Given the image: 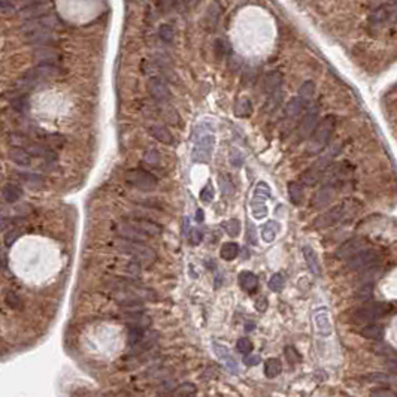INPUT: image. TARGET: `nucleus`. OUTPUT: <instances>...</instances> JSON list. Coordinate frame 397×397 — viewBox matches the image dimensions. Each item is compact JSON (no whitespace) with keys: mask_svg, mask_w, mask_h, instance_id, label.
<instances>
[{"mask_svg":"<svg viewBox=\"0 0 397 397\" xmlns=\"http://www.w3.org/2000/svg\"><path fill=\"white\" fill-rule=\"evenodd\" d=\"M126 181L132 187H134V188H137L140 191H151L159 184L157 176L154 173L145 170V169H132V170H129L127 175H126Z\"/></svg>","mask_w":397,"mask_h":397,"instance_id":"nucleus-6","label":"nucleus"},{"mask_svg":"<svg viewBox=\"0 0 397 397\" xmlns=\"http://www.w3.org/2000/svg\"><path fill=\"white\" fill-rule=\"evenodd\" d=\"M303 107H305V103L299 97H293L285 105V112H284L285 120H290V121L296 120L300 115V112L303 111Z\"/></svg>","mask_w":397,"mask_h":397,"instance_id":"nucleus-21","label":"nucleus"},{"mask_svg":"<svg viewBox=\"0 0 397 397\" xmlns=\"http://www.w3.org/2000/svg\"><path fill=\"white\" fill-rule=\"evenodd\" d=\"M41 2H45V0H18L20 6H23V8H27L30 5H34V3H41Z\"/></svg>","mask_w":397,"mask_h":397,"instance_id":"nucleus-58","label":"nucleus"},{"mask_svg":"<svg viewBox=\"0 0 397 397\" xmlns=\"http://www.w3.org/2000/svg\"><path fill=\"white\" fill-rule=\"evenodd\" d=\"M215 137L212 134H203L197 139L193 148V160L197 163H208L212 157Z\"/></svg>","mask_w":397,"mask_h":397,"instance_id":"nucleus-9","label":"nucleus"},{"mask_svg":"<svg viewBox=\"0 0 397 397\" xmlns=\"http://www.w3.org/2000/svg\"><path fill=\"white\" fill-rule=\"evenodd\" d=\"M360 208V203L357 200H345L332 209L326 211L324 213L318 215L312 223V227L315 230H322V229H329L341 221H344L348 216L354 215L355 211Z\"/></svg>","mask_w":397,"mask_h":397,"instance_id":"nucleus-3","label":"nucleus"},{"mask_svg":"<svg viewBox=\"0 0 397 397\" xmlns=\"http://www.w3.org/2000/svg\"><path fill=\"white\" fill-rule=\"evenodd\" d=\"M369 381L372 382H381V384H391V382H397L396 376H391L390 373H381V372H375V373H369L366 376Z\"/></svg>","mask_w":397,"mask_h":397,"instance_id":"nucleus-40","label":"nucleus"},{"mask_svg":"<svg viewBox=\"0 0 397 397\" xmlns=\"http://www.w3.org/2000/svg\"><path fill=\"white\" fill-rule=\"evenodd\" d=\"M335 129H336V117H333V115L324 117V118L318 123L315 132L312 133V136H311V139H309L306 153L311 154V156L322 153L324 148L327 147V143H329V140H330V137H332Z\"/></svg>","mask_w":397,"mask_h":397,"instance_id":"nucleus-4","label":"nucleus"},{"mask_svg":"<svg viewBox=\"0 0 397 397\" xmlns=\"http://www.w3.org/2000/svg\"><path fill=\"white\" fill-rule=\"evenodd\" d=\"M213 196H215V191H213V187L211 184L205 185L200 191V200L203 203H211L213 200Z\"/></svg>","mask_w":397,"mask_h":397,"instance_id":"nucleus-48","label":"nucleus"},{"mask_svg":"<svg viewBox=\"0 0 397 397\" xmlns=\"http://www.w3.org/2000/svg\"><path fill=\"white\" fill-rule=\"evenodd\" d=\"M267 285H269L270 290L275 291V293L282 291V288H284V285H285V278H284V275H282V273H273V275L270 276Z\"/></svg>","mask_w":397,"mask_h":397,"instance_id":"nucleus-38","label":"nucleus"},{"mask_svg":"<svg viewBox=\"0 0 397 397\" xmlns=\"http://www.w3.org/2000/svg\"><path fill=\"white\" fill-rule=\"evenodd\" d=\"M360 333H362L363 338L366 339H372V341H381L382 336H384V329L376 326V324H368V326H365L362 330H360Z\"/></svg>","mask_w":397,"mask_h":397,"instance_id":"nucleus-29","label":"nucleus"},{"mask_svg":"<svg viewBox=\"0 0 397 397\" xmlns=\"http://www.w3.org/2000/svg\"><path fill=\"white\" fill-rule=\"evenodd\" d=\"M6 305L12 309H18L21 306V299L15 293L9 291V293H6Z\"/></svg>","mask_w":397,"mask_h":397,"instance_id":"nucleus-51","label":"nucleus"},{"mask_svg":"<svg viewBox=\"0 0 397 397\" xmlns=\"http://www.w3.org/2000/svg\"><path fill=\"white\" fill-rule=\"evenodd\" d=\"M8 159L18 164V166H23V167H27L31 164V154L28 153L27 148H23V147H12L9 148L8 151Z\"/></svg>","mask_w":397,"mask_h":397,"instance_id":"nucleus-17","label":"nucleus"},{"mask_svg":"<svg viewBox=\"0 0 397 397\" xmlns=\"http://www.w3.org/2000/svg\"><path fill=\"white\" fill-rule=\"evenodd\" d=\"M150 133L154 136V139H157L159 142L164 143V145H172V143L175 142L173 134L164 126H153L151 130H150Z\"/></svg>","mask_w":397,"mask_h":397,"instance_id":"nucleus-22","label":"nucleus"},{"mask_svg":"<svg viewBox=\"0 0 397 397\" xmlns=\"http://www.w3.org/2000/svg\"><path fill=\"white\" fill-rule=\"evenodd\" d=\"M394 18H396V21H397V15H394Z\"/></svg>","mask_w":397,"mask_h":397,"instance_id":"nucleus-62","label":"nucleus"},{"mask_svg":"<svg viewBox=\"0 0 397 397\" xmlns=\"http://www.w3.org/2000/svg\"><path fill=\"white\" fill-rule=\"evenodd\" d=\"M148 93L160 105L169 103V100H170V90H169L167 84L159 77H154L148 81Z\"/></svg>","mask_w":397,"mask_h":397,"instance_id":"nucleus-13","label":"nucleus"},{"mask_svg":"<svg viewBox=\"0 0 397 397\" xmlns=\"http://www.w3.org/2000/svg\"><path fill=\"white\" fill-rule=\"evenodd\" d=\"M302 252H303L305 262H306L309 270L312 272V275L319 276L321 275V266H319V260H318V256H317L315 249L312 246H309V245H305L302 248Z\"/></svg>","mask_w":397,"mask_h":397,"instance_id":"nucleus-18","label":"nucleus"},{"mask_svg":"<svg viewBox=\"0 0 397 397\" xmlns=\"http://www.w3.org/2000/svg\"><path fill=\"white\" fill-rule=\"evenodd\" d=\"M188 233H190V220L185 216L184 218V235L188 236Z\"/></svg>","mask_w":397,"mask_h":397,"instance_id":"nucleus-60","label":"nucleus"},{"mask_svg":"<svg viewBox=\"0 0 397 397\" xmlns=\"http://www.w3.org/2000/svg\"><path fill=\"white\" fill-rule=\"evenodd\" d=\"M220 187H221V191L224 196H232L235 193V187L232 184V181L227 178V176H221L220 178Z\"/></svg>","mask_w":397,"mask_h":397,"instance_id":"nucleus-47","label":"nucleus"},{"mask_svg":"<svg viewBox=\"0 0 397 397\" xmlns=\"http://www.w3.org/2000/svg\"><path fill=\"white\" fill-rule=\"evenodd\" d=\"M256 196L257 197H262V199H269L272 196V191H270V187L266 184V183H259L257 187H256Z\"/></svg>","mask_w":397,"mask_h":397,"instance_id":"nucleus-50","label":"nucleus"},{"mask_svg":"<svg viewBox=\"0 0 397 397\" xmlns=\"http://www.w3.org/2000/svg\"><path fill=\"white\" fill-rule=\"evenodd\" d=\"M236 349L242 354H248L252 351V342L248 338H240L236 342Z\"/></svg>","mask_w":397,"mask_h":397,"instance_id":"nucleus-49","label":"nucleus"},{"mask_svg":"<svg viewBox=\"0 0 397 397\" xmlns=\"http://www.w3.org/2000/svg\"><path fill=\"white\" fill-rule=\"evenodd\" d=\"M314 94H315V82L314 81H305L300 88H299V93H297V97L305 103V106L308 103H311V100L314 99Z\"/></svg>","mask_w":397,"mask_h":397,"instance_id":"nucleus-24","label":"nucleus"},{"mask_svg":"<svg viewBox=\"0 0 397 397\" xmlns=\"http://www.w3.org/2000/svg\"><path fill=\"white\" fill-rule=\"evenodd\" d=\"M282 371V365L278 358H267L265 362V375L267 378H276Z\"/></svg>","mask_w":397,"mask_h":397,"instance_id":"nucleus-31","label":"nucleus"},{"mask_svg":"<svg viewBox=\"0 0 397 397\" xmlns=\"http://www.w3.org/2000/svg\"><path fill=\"white\" fill-rule=\"evenodd\" d=\"M248 239L252 245H257V235H256L254 224H248Z\"/></svg>","mask_w":397,"mask_h":397,"instance_id":"nucleus-56","label":"nucleus"},{"mask_svg":"<svg viewBox=\"0 0 397 397\" xmlns=\"http://www.w3.org/2000/svg\"><path fill=\"white\" fill-rule=\"evenodd\" d=\"M256 309L260 311V312H265L267 309V299L266 297H260L257 302H256Z\"/></svg>","mask_w":397,"mask_h":397,"instance_id":"nucleus-57","label":"nucleus"},{"mask_svg":"<svg viewBox=\"0 0 397 397\" xmlns=\"http://www.w3.org/2000/svg\"><path fill=\"white\" fill-rule=\"evenodd\" d=\"M372 293H373V284L368 282L363 287H360L358 290L355 291V297L360 299V300H368L372 296Z\"/></svg>","mask_w":397,"mask_h":397,"instance_id":"nucleus-42","label":"nucleus"},{"mask_svg":"<svg viewBox=\"0 0 397 397\" xmlns=\"http://www.w3.org/2000/svg\"><path fill=\"white\" fill-rule=\"evenodd\" d=\"M212 348H213V352L216 354V357H218L221 362L226 365V368L233 373V375H238L239 373V366H238V362H236V358L233 357V354L230 352V349L218 342H213L212 344Z\"/></svg>","mask_w":397,"mask_h":397,"instance_id":"nucleus-15","label":"nucleus"},{"mask_svg":"<svg viewBox=\"0 0 397 397\" xmlns=\"http://www.w3.org/2000/svg\"><path fill=\"white\" fill-rule=\"evenodd\" d=\"M205 220V213H203V211L202 209H197V212H196V221L197 223H202Z\"/></svg>","mask_w":397,"mask_h":397,"instance_id":"nucleus-59","label":"nucleus"},{"mask_svg":"<svg viewBox=\"0 0 397 397\" xmlns=\"http://www.w3.org/2000/svg\"><path fill=\"white\" fill-rule=\"evenodd\" d=\"M143 339V330L139 329V327H130L129 329V333H127V342L129 345L134 346L137 344H140Z\"/></svg>","mask_w":397,"mask_h":397,"instance_id":"nucleus-41","label":"nucleus"},{"mask_svg":"<svg viewBox=\"0 0 397 397\" xmlns=\"http://www.w3.org/2000/svg\"><path fill=\"white\" fill-rule=\"evenodd\" d=\"M229 53H230V47H229L227 41L215 39V42H213V54H215L216 60H223Z\"/></svg>","mask_w":397,"mask_h":397,"instance_id":"nucleus-34","label":"nucleus"},{"mask_svg":"<svg viewBox=\"0 0 397 397\" xmlns=\"http://www.w3.org/2000/svg\"><path fill=\"white\" fill-rule=\"evenodd\" d=\"M379 265V254L373 249H363L357 256L348 260V269L352 272H366Z\"/></svg>","mask_w":397,"mask_h":397,"instance_id":"nucleus-8","label":"nucleus"},{"mask_svg":"<svg viewBox=\"0 0 397 397\" xmlns=\"http://www.w3.org/2000/svg\"><path fill=\"white\" fill-rule=\"evenodd\" d=\"M318 117H319L318 107L314 106L300 121V126L297 129V140H306L308 137L312 136V133L315 132V129L318 126Z\"/></svg>","mask_w":397,"mask_h":397,"instance_id":"nucleus-10","label":"nucleus"},{"mask_svg":"<svg viewBox=\"0 0 397 397\" xmlns=\"http://www.w3.org/2000/svg\"><path fill=\"white\" fill-rule=\"evenodd\" d=\"M391 309V306L388 303H382V302H373L369 305H365L362 308H358L354 314V321L355 322H362L365 326L368 324L375 322L376 319H379L381 317L387 315V312Z\"/></svg>","mask_w":397,"mask_h":397,"instance_id":"nucleus-5","label":"nucleus"},{"mask_svg":"<svg viewBox=\"0 0 397 397\" xmlns=\"http://www.w3.org/2000/svg\"><path fill=\"white\" fill-rule=\"evenodd\" d=\"M11 106H12V109H15L20 114L27 112L28 111V97H27V94L21 93V91H17V94L11 100Z\"/></svg>","mask_w":397,"mask_h":397,"instance_id":"nucleus-28","label":"nucleus"},{"mask_svg":"<svg viewBox=\"0 0 397 397\" xmlns=\"http://www.w3.org/2000/svg\"><path fill=\"white\" fill-rule=\"evenodd\" d=\"M369 397H397V393L387 387H378V388L371 390Z\"/></svg>","mask_w":397,"mask_h":397,"instance_id":"nucleus-43","label":"nucleus"},{"mask_svg":"<svg viewBox=\"0 0 397 397\" xmlns=\"http://www.w3.org/2000/svg\"><path fill=\"white\" fill-rule=\"evenodd\" d=\"M223 227L226 229V233L232 238H236L239 236L240 233V221L236 220V218H230L227 220L226 223H223Z\"/></svg>","mask_w":397,"mask_h":397,"instance_id":"nucleus-39","label":"nucleus"},{"mask_svg":"<svg viewBox=\"0 0 397 397\" xmlns=\"http://www.w3.org/2000/svg\"><path fill=\"white\" fill-rule=\"evenodd\" d=\"M191 240H193V243H194V245H199V243L203 240V230H200V229H194V230L191 232Z\"/></svg>","mask_w":397,"mask_h":397,"instance_id":"nucleus-55","label":"nucleus"},{"mask_svg":"<svg viewBox=\"0 0 397 397\" xmlns=\"http://www.w3.org/2000/svg\"><path fill=\"white\" fill-rule=\"evenodd\" d=\"M279 230V224L276 221H267L263 227H262V238L266 243H270L275 240L276 233Z\"/></svg>","mask_w":397,"mask_h":397,"instance_id":"nucleus-32","label":"nucleus"},{"mask_svg":"<svg viewBox=\"0 0 397 397\" xmlns=\"http://www.w3.org/2000/svg\"><path fill=\"white\" fill-rule=\"evenodd\" d=\"M57 20L54 17H39V18H33L27 20L23 24V33L26 36L27 42L39 45V44H47V41L51 39V31L55 27Z\"/></svg>","mask_w":397,"mask_h":397,"instance_id":"nucleus-2","label":"nucleus"},{"mask_svg":"<svg viewBox=\"0 0 397 397\" xmlns=\"http://www.w3.org/2000/svg\"><path fill=\"white\" fill-rule=\"evenodd\" d=\"M21 236V232L20 230H17V229H9L8 232H6V235H5V245L6 246H11L18 238Z\"/></svg>","mask_w":397,"mask_h":397,"instance_id":"nucleus-52","label":"nucleus"},{"mask_svg":"<svg viewBox=\"0 0 397 397\" xmlns=\"http://www.w3.org/2000/svg\"><path fill=\"white\" fill-rule=\"evenodd\" d=\"M391 3H394V5H397V0H391Z\"/></svg>","mask_w":397,"mask_h":397,"instance_id":"nucleus-61","label":"nucleus"},{"mask_svg":"<svg viewBox=\"0 0 397 397\" xmlns=\"http://www.w3.org/2000/svg\"><path fill=\"white\" fill-rule=\"evenodd\" d=\"M23 181L30 185L31 188H41L44 185V178L41 175H34V173H21L20 175Z\"/></svg>","mask_w":397,"mask_h":397,"instance_id":"nucleus-35","label":"nucleus"},{"mask_svg":"<svg viewBox=\"0 0 397 397\" xmlns=\"http://www.w3.org/2000/svg\"><path fill=\"white\" fill-rule=\"evenodd\" d=\"M342 151V143H335V145L329 147L326 151L321 154V157L308 169L302 173L300 176V183L305 185H315L319 179H322L326 170L333 164V160L341 154Z\"/></svg>","mask_w":397,"mask_h":397,"instance_id":"nucleus-1","label":"nucleus"},{"mask_svg":"<svg viewBox=\"0 0 397 397\" xmlns=\"http://www.w3.org/2000/svg\"><path fill=\"white\" fill-rule=\"evenodd\" d=\"M239 245L236 243V242H227V243H224L223 246H221V249H220V256H221V259L223 260H226V262H232V260H235L238 256H239Z\"/></svg>","mask_w":397,"mask_h":397,"instance_id":"nucleus-25","label":"nucleus"},{"mask_svg":"<svg viewBox=\"0 0 397 397\" xmlns=\"http://www.w3.org/2000/svg\"><path fill=\"white\" fill-rule=\"evenodd\" d=\"M2 196L6 203H15L23 197V190L17 184H6L2 190Z\"/></svg>","mask_w":397,"mask_h":397,"instance_id":"nucleus-23","label":"nucleus"},{"mask_svg":"<svg viewBox=\"0 0 397 397\" xmlns=\"http://www.w3.org/2000/svg\"><path fill=\"white\" fill-rule=\"evenodd\" d=\"M251 212H252V215H254V218H257V220L265 218V216L267 215V206L265 203V199L257 197V196L252 199L251 200Z\"/></svg>","mask_w":397,"mask_h":397,"instance_id":"nucleus-26","label":"nucleus"},{"mask_svg":"<svg viewBox=\"0 0 397 397\" xmlns=\"http://www.w3.org/2000/svg\"><path fill=\"white\" fill-rule=\"evenodd\" d=\"M194 393H196V387L193 384H184L175 391L173 397H190Z\"/></svg>","mask_w":397,"mask_h":397,"instance_id":"nucleus-45","label":"nucleus"},{"mask_svg":"<svg viewBox=\"0 0 397 397\" xmlns=\"http://www.w3.org/2000/svg\"><path fill=\"white\" fill-rule=\"evenodd\" d=\"M282 82H284V78H282V74L281 72H270V74L265 78V93L266 96H273L276 93H281L282 90Z\"/></svg>","mask_w":397,"mask_h":397,"instance_id":"nucleus-16","label":"nucleus"},{"mask_svg":"<svg viewBox=\"0 0 397 397\" xmlns=\"http://www.w3.org/2000/svg\"><path fill=\"white\" fill-rule=\"evenodd\" d=\"M252 114V105H251V100L249 99H239L236 102V106H235V115L239 117V118H248L251 117Z\"/></svg>","mask_w":397,"mask_h":397,"instance_id":"nucleus-27","label":"nucleus"},{"mask_svg":"<svg viewBox=\"0 0 397 397\" xmlns=\"http://www.w3.org/2000/svg\"><path fill=\"white\" fill-rule=\"evenodd\" d=\"M221 11L223 9H221V6H220L218 2L212 3L211 8H209V11H208V15H206V24H209L211 27H215L216 23H218L220 15H221Z\"/></svg>","mask_w":397,"mask_h":397,"instance_id":"nucleus-33","label":"nucleus"},{"mask_svg":"<svg viewBox=\"0 0 397 397\" xmlns=\"http://www.w3.org/2000/svg\"><path fill=\"white\" fill-rule=\"evenodd\" d=\"M15 12V5L11 2V0H2V14L8 15V14H14Z\"/></svg>","mask_w":397,"mask_h":397,"instance_id":"nucleus-53","label":"nucleus"},{"mask_svg":"<svg viewBox=\"0 0 397 397\" xmlns=\"http://www.w3.org/2000/svg\"><path fill=\"white\" fill-rule=\"evenodd\" d=\"M159 36L164 44H172L175 39V28L170 24H161L159 28Z\"/></svg>","mask_w":397,"mask_h":397,"instance_id":"nucleus-37","label":"nucleus"},{"mask_svg":"<svg viewBox=\"0 0 397 397\" xmlns=\"http://www.w3.org/2000/svg\"><path fill=\"white\" fill-rule=\"evenodd\" d=\"M288 194L294 205H300L303 202V185L296 181L288 183Z\"/></svg>","mask_w":397,"mask_h":397,"instance_id":"nucleus-30","label":"nucleus"},{"mask_svg":"<svg viewBox=\"0 0 397 397\" xmlns=\"http://www.w3.org/2000/svg\"><path fill=\"white\" fill-rule=\"evenodd\" d=\"M117 248L124 252V254H129V256H133L142 262H153L156 260V251L150 246H147L145 243L142 242H132V240H127V239H123L117 243Z\"/></svg>","mask_w":397,"mask_h":397,"instance_id":"nucleus-7","label":"nucleus"},{"mask_svg":"<svg viewBox=\"0 0 397 397\" xmlns=\"http://www.w3.org/2000/svg\"><path fill=\"white\" fill-rule=\"evenodd\" d=\"M315 324H317V329H318L319 335L329 336L332 333V324H330V319H329L327 309H319L315 314Z\"/></svg>","mask_w":397,"mask_h":397,"instance_id":"nucleus-20","label":"nucleus"},{"mask_svg":"<svg viewBox=\"0 0 397 397\" xmlns=\"http://www.w3.org/2000/svg\"><path fill=\"white\" fill-rule=\"evenodd\" d=\"M126 223L130 224L133 229H136L139 233H142L143 236H147V238H150V236L157 238L163 232V227L159 223L147 220V218H132V220H129Z\"/></svg>","mask_w":397,"mask_h":397,"instance_id":"nucleus-12","label":"nucleus"},{"mask_svg":"<svg viewBox=\"0 0 397 397\" xmlns=\"http://www.w3.org/2000/svg\"><path fill=\"white\" fill-rule=\"evenodd\" d=\"M243 362H245L246 366H256V365H259V363L262 362V358H260V355H252V354L249 352V355H246V357L243 358Z\"/></svg>","mask_w":397,"mask_h":397,"instance_id":"nucleus-54","label":"nucleus"},{"mask_svg":"<svg viewBox=\"0 0 397 397\" xmlns=\"http://www.w3.org/2000/svg\"><path fill=\"white\" fill-rule=\"evenodd\" d=\"M143 159H145V163H148V164H151V166H159L160 161H161L159 151L154 150V148L148 150V151L145 153V157H143Z\"/></svg>","mask_w":397,"mask_h":397,"instance_id":"nucleus-46","label":"nucleus"},{"mask_svg":"<svg viewBox=\"0 0 397 397\" xmlns=\"http://www.w3.org/2000/svg\"><path fill=\"white\" fill-rule=\"evenodd\" d=\"M239 285L243 291L246 293H254L259 287V278L256 273H252L249 270H243L239 273Z\"/></svg>","mask_w":397,"mask_h":397,"instance_id":"nucleus-19","label":"nucleus"},{"mask_svg":"<svg viewBox=\"0 0 397 397\" xmlns=\"http://www.w3.org/2000/svg\"><path fill=\"white\" fill-rule=\"evenodd\" d=\"M338 188H339L338 184H322V187L315 193L312 199V206L315 209H321L324 206L330 205L338 193Z\"/></svg>","mask_w":397,"mask_h":397,"instance_id":"nucleus-14","label":"nucleus"},{"mask_svg":"<svg viewBox=\"0 0 397 397\" xmlns=\"http://www.w3.org/2000/svg\"><path fill=\"white\" fill-rule=\"evenodd\" d=\"M366 249V245L362 238H352L346 242H344L338 249H336V257L339 260H349L354 256H357L358 252H362Z\"/></svg>","mask_w":397,"mask_h":397,"instance_id":"nucleus-11","label":"nucleus"},{"mask_svg":"<svg viewBox=\"0 0 397 397\" xmlns=\"http://www.w3.org/2000/svg\"><path fill=\"white\" fill-rule=\"evenodd\" d=\"M161 114L164 117L166 121H169L170 124H178L179 123V114L173 109V107L169 103H163L161 105Z\"/></svg>","mask_w":397,"mask_h":397,"instance_id":"nucleus-36","label":"nucleus"},{"mask_svg":"<svg viewBox=\"0 0 397 397\" xmlns=\"http://www.w3.org/2000/svg\"><path fill=\"white\" fill-rule=\"evenodd\" d=\"M284 354H285V358L291 365H296V363H300L302 362V355L297 352V349L294 346H287L285 351H284Z\"/></svg>","mask_w":397,"mask_h":397,"instance_id":"nucleus-44","label":"nucleus"}]
</instances>
